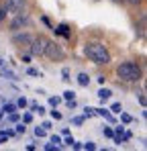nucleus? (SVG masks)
I'll return each instance as SVG.
<instances>
[{
  "label": "nucleus",
  "mask_w": 147,
  "mask_h": 151,
  "mask_svg": "<svg viewBox=\"0 0 147 151\" xmlns=\"http://www.w3.org/2000/svg\"><path fill=\"white\" fill-rule=\"evenodd\" d=\"M51 116H53L55 121H59V119H61V112H55V110H51Z\"/></svg>",
  "instance_id": "nucleus-25"
},
{
  "label": "nucleus",
  "mask_w": 147,
  "mask_h": 151,
  "mask_svg": "<svg viewBox=\"0 0 147 151\" xmlns=\"http://www.w3.org/2000/svg\"><path fill=\"white\" fill-rule=\"evenodd\" d=\"M84 53L94 61V63H110V53L108 49L102 45V43H88L86 47H84Z\"/></svg>",
  "instance_id": "nucleus-1"
},
{
  "label": "nucleus",
  "mask_w": 147,
  "mask_h": 151,
  "mask_svg": "<svg viewBox=\"0 0 147 151\" xmlns=\"http://www.w3.org/2000/svg\"><path fill=\"white\" fill-rule=\"evenodd\" d=\"M74 94H76V92H72V90L63 92V100H72V98H74Z\"/></svg>",
  "instance_id": "nucleus-19"
},
{
  "label": "nucleus",
  "mask_w": 147,
  "mask_h": 151,
  "mask_svg": "<svg viewBox=\"0 0 147 151\" xmlns=\"http://www.w3.org/2000/svg\"><path fill=\"white\" fill-rule=\"evenodd\" d=\"M24 131H27V127H24L23 123H21V125L17 127V133H24Z\"/></svg>",
  "instance_id": "nucleus-27"
},
{
  "label": "nucleus",
  "mask_w": 147,
  "mask_h": 151,
  "mask_svg": "<svg viewBox=\"0 0 147 151\" xmlns=\"http://www.w3.org/2000/svg\"><path fill=\"white\" fill-rule=\"evenodd\" d=\"M94 114H100V116H104V119H108V121H112V116H110V112H108V110H104V108H94Z\"/></svg>",
  "instance_id": "nucleus-11"
},
{
  "label": "nucleus",
  "mask_w": 147,
  "mask_h": 151,
  "mask_svg": "<svg viewBox=\"0 0 147 151\" xmlns=\"http://www.w3.org/2000/svg\"><path fill=\"white\" fill-rule=\"evenodd\" d=\"M35 135H37V137H45V135H47V129H43V127H37V129H35Z\"/></svg>",
  "instance_id": "nucleus-12"
},
{
  "label": "nucleus",
  "mask_w": 147,
  "mask_h": 151,
  "mask_svg": "<svg viewBox=\"0 0 147 151\" xmlns=\"http://www.w3.org/2000/svg\"><path fill=\"white\" fill-rule=\"evenodd\" d=\"M117 76L122 82H139L141 80V68L133 61H125L117 68Z\"/></svg>",
  "instance_id": "nucleus-2"
},
{
  "label": "nucleus",
  "mask_w": 147,
  "mask_h": 151,
  "mask_svg": "<svg viewBox=\"0 0 147 151\" xmlns=\"http://www.w3.org/2000/svg\"><path fill=\"white\" fill-rule=\"evenodd\" d=\"M74 123H76V125H82V123H84V119H82V116H76V119H74Z\"/></svg>",
  "instance_id": "nucleus-30"
},
{
  "label": "nucleus",
  "mask_w": 147,
  "mask_h": 151,
  "mask_svg": "<svg viewBox=\"0 0 147 151\" xmlns=\"http://www.w3.org/2000/svg\"><path fill=\"white\" fill-rule=\"evenodd\" d=\"M110 96H112V92H110L108 88H100V90H98V98H100V100H108Z\"/></svg>",
  "instance_id": "nucleus-9"
},
{
  "label": "nucleus",
  "mask_w": 147,
  "mask_h": 151,
  "mask_svg": "<svg viewBox=\"0 0 147 151\" xmlns=\"http://www.w3.org/2000/svg\"><path fill=\"white\" fill-rule=\"evenodd\" d=\"M2 114H4V110H0V119H2Z\"/></svg>",
  "instance_id": "nucleus-35"
},
{
  "label": "nucleus",
  "mask_w": 147,
  "mask_h": 151,
  "mask_svg": "<svg viewBox=\"0 0 147 151\" xmlns=\"http://www.w3.org/2000/svg\"><path fill=\"white\" fill-rule=\"evenodd\" d=\"M31 41H33V37H31L29 33H21V35H14V37H12V43H14L19 49H29Z\"/></svg>",
  "instance_id": "nucleus-7"
},
{
  "label": "nucleus",
  "mask_w": 147,
  "mask_h": 151,
  "mask_svg": "<svg viewBox=\"0 0 147 151\" xmlns=\"http://www.w3.org/2000/svg\"><path fill=\"white\" fill-rule=\"evenodd\" d=\"M43 55H47L51 61H63L66 59V51H63V47L61 45H57L55 41H49L47 47H45V53Z\"/></svg>",
  "instance_id": "nucleus-3"
},
{
  "label": "nucleus",
  "mask_w": 147,
  "mask_h": 151,
  "mask_svg": "<svg viewBox=\"0 0 147 151\" xmlns=\"http://www.w3.org/2000/svg\"><path fill=\"white\" fill-rule=\"evenodd\" d=\"M4 19H6V8H4V6H0V23H2Z\"/></svg>",
  "instance_id": "nucleus-23"
},
{
  "label": "nucleus",
  "mask_w": 147,
  "mask_h": 151,
  "mask_svg": "<svg viewBox=\"0 0 147 151\" xmlns=\"http://www.w3.org/2000/svg\"><path fill=\"white\" fill-rule=\"evenodd\" d=\"M49 39L45 35H37V37H33V41H31V45H29V51H31V55H43L45 53V47H47Z\"/></svg>",
  "instance_id": "nucleus-4"
},
{
  "label": "nucleus",
  "mask_w": 147,
  "mask_h": 151,
  "mask_svg": "<svg viewBox=\"0 0 147 151\" xmlns=\"http://www.w3.org/2000/svg\"><path fill=\"white\" fill-rule=\"evenodd\" d=\"M139 102H141V106H145V96L143 94H139Z\"/></svg>",
  "instance_id": "nucleus-32"
},
{
  "label": "nucleus",
  "mask_w": 147,
  "mask_h": 151,
  "mask_svg": "<svg viewBox=\"0 0 147 151\" xmlns=\"http://www.w3.org/2000/svg\"><path fill=\"white\" fill-rule=\"evenodd\" d=\"M23 121H24V123H31V121H33V114H24Z\"/></svg>",
  "instance_id": "nucleus-29"
},
{
  "label": "nucleus",
  "mask_w": 147,
  "mask_h": 151,
  "mask_svg": "<svg viewBox=\"0 0 147 151\" xmlns=\"http://www.w3.org/2000/svg\"><path fill=\"white\" fill-rule=\"evenodd\" d=\"M4 8L10 14H21V12H24V8H27V0H6Z\"/></svg>",
  "instance_id": "nucleus-5"
},
{
  "label": "nucleus",
  "mask_w": 147,
  "mask_h": 151,
  "mask_svg": "<svg viewBox=\"0 0 147 151\" xmlns=\"http://www.w3.org/2000/svg\"><path fill=\"white\" fill-rule=\"evenodd\" d=\"M17 104H19V106H27V100H24V98H19V102H17Z\"/></svg>",
  "instance_id": "nucleus-31"
},
{
  "label": "nucleus",
  "mask_w": 147,
  "mask_h": 151,
  "mask_svg": "<svg viewBox=\"0 0 147 151\" xmlns=\"http://www.w3.org/2000/svg\"><path fill=\"white\" fill-rule=\"evenodd\" d=\"M8 121H10V123H19V114H17V112H10Z\"/></svg>",
  "instance_id": "nucleus-20"
},
{
  "label": "nucleus",
  "mask_w": 147,
  "mask_h": 151,
  "mask_svg": "<svg viewBox=\"0 0 147 151\" xmlns=\"http://www.w3.org/2000/svg\"><path fill=\"white\" fill-rule=\"evenodd\" d=\"M112 2H115V4H121V2H122V0H112Z\"/></svg>",
  "instance_id": "nucleus-34"
},
{
  "label": "nucleus",
  "mask_w": 147,
  "mask_h": 151,
  "mask_svg": "<svg viewBox=\"0 0 147 151\" xmlns=\"http://www.w3.org/2000/svg\"><path fill=\"white\" fill-rule=\"evenodd\" d=\"M2 76H4L6 80H17V76L12 74V72H6V70H2Z\"/></svg>",
  "instance_id": "nucleus-15"
},
{
  "label": "nucleus",
  "mask_w": 147,
  "mask_h": 151,
  "mask_svg": "<svg viewBox=\"0 0 147 151\" xmlns=\"http://www.w3.org/2000/svg\"><path fill=\"white\" fill-rule=\"evenodd\" d=\"M110 110H112V112H121V104H119V102H115V104L110 106Z\"/></svg>",
  "instance_id": "nucleus-22"
},
{
  "label": "nucleus",
  "mask_w": 147,
  "mask_h": 151,
  "mask_svg": "<svg viewBox=\"0 0 147 151\" xmlns=\"http://www.w3.org/2000/svg\"><path fill=\"white\" fill-rule=\"evenodd\" d=\"M31 23V19L24 14V12H21V14H14V19H12V23H10V31H21L23 27H27Z\"/></svg>",
  "instance_id": "nucleus-6"
},
{
  "label": "nucleus",
  "mask_w": 147,
  "mask_h": 151,
  "mask_svg": "<svg viewBox=\"0 0 147 151\" xmlns=\"http://www.w3.org/2000/svg\"><path fill=\"white\" fill-rule=\"evenodd\" d=\"M61 76H63V82H68V80H70V70H68V68H63Z\"/></svg>",
  "instance_id": "nucleus-21"
},
{
  "label": "nucleus",
  "mask_w": 147,
  "mask_h": 151,
  "mask_svg": "<svg viewBox=\"0 0 147 151\" xmlns=\"http://www.w3.org/2000/svg\"><path fill=\"white\" fill-rule=\"evenodd\" d=\"M122 2H127V4H131V6H137V4H141V0H122Z\"/></svg>",
  "instance_id": "nucleus-24"
},
{
  "label": "nucleus",
  "mask_w": 147,
  "mask_h": 151,
  "mask_svg": "<svg viewBox=\"0 0 147 151\" xmlns=\"http://www.w3.org/2000/svg\"><path fill=\"white\" fill-rule=\"evenodd\" d=\"M82 149H88V151H92V149H96V145H94L92 141H86V143L82 145Z\"/></svg>",
  "instance_id": "nucleus-14"
},
{
  "label": "nucleus",
  "mask_w": 147,
  "mask_h": 151,
  "mask_svg": "<svg viewBox=\"0 0 147 151\" xmlns=\"http://www.w3.org/2000/svg\"><path fill=\"white\" fill-rule=\"evenodd\" d=\"M121 119H122V123H131L133 121V116H129V114H122Z\"/></svg>",
  "instance_id": "nucleus-26"
},
{
  "label": "nucleus",
  "mask_w": 147,
  "mask_h": 151,
  "mask_svg": "<svg viewBox=\"0 0 147 151\" xmlns=\"http://www.w3.org/2000/svg\"><path fill=\"white\" fill-rule=\"evenodd\" d=\"M78 84H80V86H88V84H90L88 74H78Z\"/></svg>",
  "instance_id": "nucleus-10"
},
{
  "label": "nucleus",
  "mask_w": 147,
  "mask_h": 151,
  "mask_svg": "<svg viewBox=\"0 0 147 151\" xmlns=\"http://www.w3.org/2000/svg\"><path fill=\"white\" fill-rule=\"evenodd\" d=\"M55 35H63V37H70V27L68 25H59L57 29H53Z\"/></svg>",
  "instance_id": "nucleus-8"
},
{
  "label": "nucleus",
  "mask_w": 147,
  "mask_h": 151,
  "mask_svg": "<svg viewBox=\"0 0 147 151\" xmlns=\"http://www.w3.org/2000/svg\"><path fill=\"white\" fill-rule=\"evenodd\" d=\"M102 133H104V137H115V131H112V129H108V127H106V129H102Z\"/></svg>",
  "instance_id": "nucleus-18"
},
{
  "label": "nucleus",
  "mask_w": 147,
  "mask_h": 151,
  "mask_svg": "<svg viewBox=\"0 0 147 151\" xmlns=\"http://www.w3.org/2000/svg\"><path fill=\"white\" fill-rule=\"evenodd\" d=\"M4 110L10 114V112H14V110H17V104H6V106H4Z\"/></svg>",
  "instance_id": "nucleus-17"
},
{
  "label": "nucleus",
  "mask_w": 147,
  "mask_h": 151,
  "mask_svg": "<svg viewBox=\"0 0 147 151\" xmlns=\"http://www.w3.org/2000/svg\"><path fill=\"white\" fill-rule=\"evenodd\" d=\"M23 63H31V57L29 55H23Z\"/></svg>",
  "instance_id": "nucleus-33"
},
{
  "label": "nucleus",
  "mask_w": 147,
  "mask_h": 151,
  "mask_svg": "<svg viewBox=\"0 0 147 151\" xmlns=\"http://www.w3.org/2000/svg\"><path fill=\"white\" fill-rule=\"evenodd\" d=\"M31 110H33V112H39V114L45 112V108H43V106H37V104H31Z\"/></svg>",
  "instance_id": "nucleus-13"
},
{
  "label": "nucleus",
  "mask_w": 147,
  "mask_h": 151,
  "mask_svg": "<svg viewBox=\"0 0 147 151\" xmlns=\"http://www.w3.org/2000/svg\"><path fill=\"white\" fill-rule=\"evenodd\" d=\"M51 143H55V145H57V143H61V139H59L57 135H53V137H51Z\"/></svg>",
  "instance_id": "nucleus-28"
},
{
  "label": "nucleus",
  "mask_w": 147,
  "mask_h": 151,
  "mask_svg": "<svg viewBox=\"0 0 147 151\" xmlns=\"http://www.w3.org/2000/svg\"><path fill=\"white\" fill-rule=\"evenodd\" d=\"M59 102H61V98H57V96H51V98H49V104H51V106H57Z\"/></svg>",
  "instance_id": "nucleus-16"
}]
</instances>
